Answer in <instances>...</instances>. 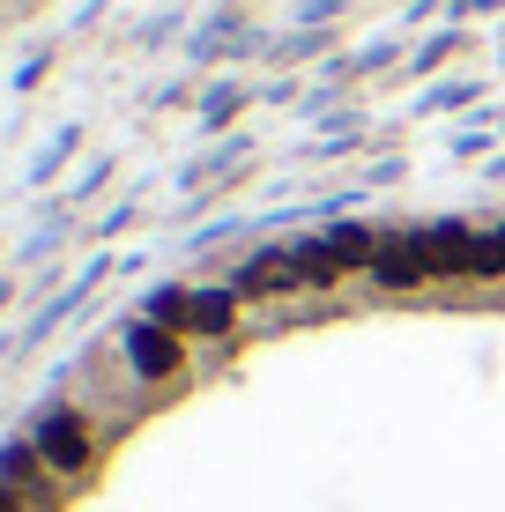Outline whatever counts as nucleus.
<instances>
[{
	"label": "nucleus",
	"instance_id": "obj_1",
	"mask_svg": "<svg viewBox=\"0 0 505 512\" xmlns=\"http://www.w3.org/2000/svg\"><path fill=\"white\" fill-rule=\"evenodd\" d=\"M372 275L387 282V290H416V282H431L424 238H379V253H372Z\"/></svg>",
	"mask_w": 505,
	"mask_h": 512
},
{
	"label": "nucleus",
	"instance_id": "obj_2",
	"mask_svg": "<svg viewBox=\"0 0 505 512\" xmlns=\"http://www.w3.org/2000/svg\"><path fill=\"white\" fill-rule=\"evenodd\" d=\"M38 453L60 475H75V468H90V431H82V416H52L45 431H38Z\"/></svg>",
	"mask_w": 505,
	"mask_h": 512
},
{
	"label": "nucleus",
	"instance_id": "obj_3",
	"mask_svg": "<svg viewBox=\"0 0 505 512\" xmlns=\"http://www.w3.org/2000/svg\"><path fill=\"white\" fill-rule=\"evenodd\" d=\"M127 357H134V372H142V379H171V372H179V334H164V327H134Z\"/></svg>",
	"mask_w": 505,
	"mask_h": 512
},
{
	"label": "nucleus",
	"instance_id": "obj_4",
	"mask_svg": "<svg viewBox=\"0 0 505 512\" xmlns=\"http://www.w3.org/2000/svg\"><path fill=\"white\" fill-rule=\"evenodd\" d=\"M238 320V297L231 290H201L194 305H186V327H201V334H231Z\"/></svg>",
	"mask_w": 505,
	"mask_h": 512
},
{
	"label": "nucleus",
	"instance_id": "obj_5",
	"mask_svg": "<svg viewBox=\"0 0 505 512\" xmlns=\"http://www.w3.org/2000/svg\"><path fill=\"white\" fill-rule=\"evenodd\" d=\"M290 282H305L298 260H260V268L246 275V290H290Z\"/></svg>",
	"mask_w": 505,
	"mask_h": 512
},
{
	"label": "nucleus",
	"instance_id": "obj_6",
	"mask_svg": "<svg viewBox=\"0 0 505 512\" xmlns=\"http://www.w3.org/2000/svg\"><path fill=\"white\" fill-rule=\"evenodd\" d=\"M476 275H505V223L476 245Z\"/></svg>",
	"mask_w": 505,
	"mask_h": 512
},
{
	"label": "nucleus",
	"instance_id": "obj_7",
	"mask_svg": "<svg viewBox=\"0 0 505 512\" xmlns=\"http://www.w3.org/2000/svg\"><path fill=\"white\" fill-rule=\"evenodd\" d=\"M0 512H15V498H8V490H0Z\"/></svg>",
	"mask_w": 505,
	"mask_h": 512
}]
</instances>
